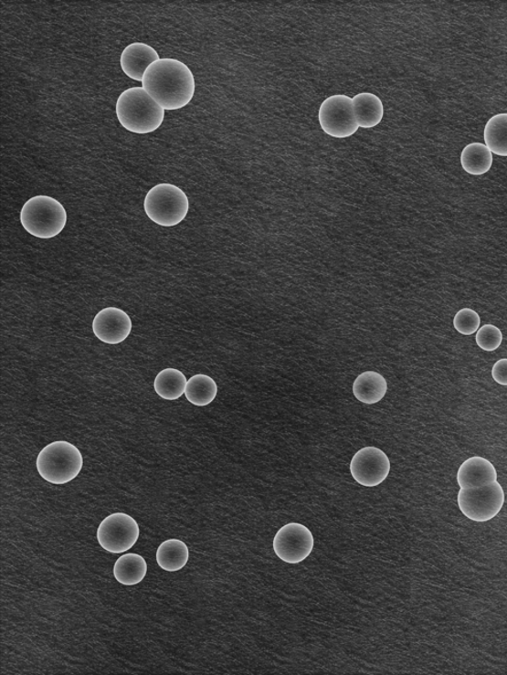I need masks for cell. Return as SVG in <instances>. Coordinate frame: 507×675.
I'll return each mask as SVG.
<instances>
[{"label": "cell", "mask_w": 507, "mask_h": 675, "mask_svg": "<svg viewBox=\"0 0 507 675\" xmlns=\"http://www.w3.org/2000/svg\"><path fill=\"white\" fill-rule=\"evenodd\" d=\"M483 138L491 153L507 156V113L491 117L486 124Z\"/></svg>", "instance_id": "obj_21"}, {"label": "cell", "mask_w": 507, "mask_h": 675, "mask_svg": "<svg viewBox=\"0 0 507 675\" xmlns=\"http://www.w3.org/2000/svg\"><path fill=\"white\" fill-rule=\"evenodd\" d=\"M189 548L182 540L170 539L163 543L157 551L159 566L168 572L182 570L189 561Z\"/></svg>", "instance_id": "obj_17"}, {"label": "cell", "mask_w": 507, "mask_h": 675, "mask_svg": "<svg viewBox=\"0 0 507 675\" xmlns=\"http://www.w3.org/2000/svg\"><path fill=\"white\" fill-rule=\"evenodd\" d=\"M454 327L459 333L472 335L479 332L481 317L477 311L471 309H463L457 312L454 319Z\"/></svg>", "instance_id": "obj_23"}, {"label": "cell", "mask_w": 507, "mask_h": 675, "mask_svg": "<svg viewBox=\"0 0 507 675\" xmlns=\"http://www.w3.org/2000/svg\"><path fill=\"white\" fill-rule=\"evenodd\" d=\"M461 163L468 174L480 176L486 174L492 167L493 153L486 144H468L461 154Z\"/></svg>", "instance_id": "obj_18"}, {"label": "cell", "mask_w": 507, "mask_h": 675, "mask_svg": "<svg viewBox=\"0 0 507 675\" xmlns=\"http://www.w3.org/2000/svg\"><path fill=\"white\" fill-rule=\"evenodd\" d=\"M355 119L358 127L372 129L377 127L384 119L385 107L375 94L363 92L354 98Z\"/></svg>", "instance_id": "obj_14"}, {"label": "cell", "mask_w": 507, "mask_h": 675, "mask_svg": "<svg viewBox=\"0 0 507 675\" xmlns=\"http://www.w3.org/2000/svg\"><path fill=\"white\" fill-rule=\"evenodd\" d=\"M92 331L100 341L119 344L128 339L132 332V320L122 310L107 308L93 319Z\"/></svg>", "instance_id": "obj_11"}, {"label": "cell", "mask_w": 507, "mask_h": 675, "mask_svg": "<svg viewBox=\"0 0 507 675\" xmlns=\"http://www.w3.org/2000/svg\"><path fill=\"white\" fill-rule=\"evenodd\" d=\"M217 395V385L206 374L193 375L186 384L185 396L189 402L197 406L212 404Z\"/></svg>", "instance_id": "obj_20"}, {"label": "cell", "mask_w": 507, "mask_h": 675, "mask_svg": "<svg viewBox=\"0 0 507 675\" xmlns=\"http://www.w3.org/2000/svg\"><path fill=\"white\" fill-rule=\"evenodd\" d=\"M492 376L499 385L507 386V359L497 361L492 368Z\"/></svg>", "instance_id": "obj_24"}, {"label": "cell", "mask_w": 507, "mask_h": 675, "mask_svg": "<svg viewBox=\"0 0 507 675\" xmlns=\"http://www.w3.org/2000/svg\"><path fill=\"white\" fill-rule=\"evenodd\" d=\"M504 501V490L498 481L480 489H461L458 493L459 510L475 522L493 520L502 512Z\"/></svg>", "instance_id": "obj_6"}, {"label": "cell", "mask_w": 507, "mask_h": 675, "mask_svg": "<svg viewBox=\"0 0 507 675\" xmlns=\"http://www.w3.org/2000/svg\"><path fill=\"white\" fill-rule=\"evenodd\" d=\"M386 394L387 382L379 373H363L354 383V395L363 404H377L384 399Z\"/></svg>", "instance_id": "obj_15"}, {"label": "cell", "mask_w": 507, "mask_h": 675, "mask_svg": "<svg viewBox=\"0 0 507 675\" xmlns=\"http://www.w3.org/2000/svg\"><path fill=\"white\" fill-rule=\"evenodd\" d=\"M159 59L158 52L150 45L132 43L122 51L121 66L131 79L143 82L147 69Z\"/></svg>", "instance_id": "obj_13"}, {"label": "cell", "mask_w": 507, "mask_h": 675, "mask_svg": "<svg viewBox=\"0 0 507 675\" xmlns=\"http://www.w3.org/2000/svg\"><path fill=\"white\" fill-rule=\"evenodd\" d=\"M497 470L490 460L473 457L459 467L457 481L462 490L480 489L497 481Z\"/></svg>", "instance_id": "obj_12"}, {"label": "cell", "mask_w": 507, "mask_h": 675, "mask_svg": "<svg viewBox=\"0 0 507 675\" xmlns=\"http://www.w3.org/2000/svg\"><path fill=\"white\" fill-rule=\"evenodd\" d=\"M117 119L124 129L134 133L157 131L165 119V110L143 88L124 90L116 103Z\"/></svg>", "instance_id": "obj_2"}, {"label": "cell", "mask_w": 507, "mask_h": 675, "mask_svg": "<svg viewBox=\"0 0 507 675\" xmlns=\"http://www.w3.org/2000/svg\"><path fill=\"white\" fill-rule=\"evenodd\" d=\"M318 119L322 131L333 138H349L360 129L355 119L354 99L343 94L326 99L319 109Z\"/></svg>", "instance_id": "obj_7"}, {"label": "cell", "mask_w": 507, "mask_h": 675, "mask_svg": "<svg viewBox=\"0 0 507 675\" xmlns=\"http://www.w3.org/2000/svg\"><path fill=\"white\" fill-rule=\"evenodd\" d=\"M190 203L181 188L174 185L160 184L147 193L144 210L157 225L174 227L181 224L188 215Z\"/></svg>", "instance_id": "obj_5"}, {"label": "cell", "mask_w": 507, "mask_h": 675, "mask_svg": "<svg viewBox=\"0 0 507 675\" xmlns=\"http://www.w3.org/2000/svg\"><path fill=\"white\" fill-rule=\"evenodd\" d=\"M113 573L120 584L128 586L136 585L146 576L147 564L140 554H123L116 561Z\"/></svg>", "instance_id": "obj_16"}, {"label": "cell", "mask_w": 507, "mask_h": 675, "mask_svg": "<svg viewBox=\"0 0 507 675\" xmlns=\"http://www.w3.org/2000/svg\"><path fill=\"white\" fill-rule=\"evenodd\" d=\"M143 88L164 110H178L190 104L196 85L192 70L184 62L160 58L147 69Z\"/></svg>", "instance_id": "obj_1"}, {"label": "cell", "mask_w": 507, "mask_h": 675, "mask_svg": "<svg viewBox=\"0 0 507 675\" xmlns=\"http://www.w3.org/2000/svg\"><path fill=\"white\" fill-rule=\"evenodd\" d=\"M313 533L303 524L291 522L280 528L274 539L276 554L288 564H300L313 552Z\"/></svg>", "instance_id": "obj_9"}, {"label": "cell", "mask_w": 507, "mask_h": 675, "mask_svg": "<svg viewBox=\"0 0 507 675\" xmlns=\"http://www.w3.org/2000/svg\"><path fill=\"white\" fill-rule=\"evenodd\" d=\"M186 384L188 380L181 371L166 368L155 378L154 390L163 399L176 400L185 395Z\"/></svg>", "instance_id": "obj_19"}, {"label": "cell", "mask_w": 507, "mask_h": 675, "mask_svg": "<svg viewBox=\"0 0 507 675\" xmlns=\"http://www.w3.org/2000/svg\"><path fill=\"white\" fill-rule=\"evenodd\" d=\"M20 221L33 237L50 239L65 229L67 211L62 204L48 195H36L22 207Z\"/></svg>", "instance_id": "obj_3"}, {"label": "cell", "mask_w": 507, "mask_h": 675, "mask_svg": "<svg viewBox=\"0 0 507 675\" xmlns=\"http://www.w3.org/2000/svg\"><path fill=\"white\" fill-rule=\"evenodd\" d=\"M139 533V525L134 518L126 513H113L100 522L97 537L106 552L123 554L136 544Z\"/></svg>", "instance_id": "obj_8"}, {"label": "cell", "mask_w": 507, "mask_h": 675, "mask_svg": "<svg viewBox=\"0 0 507 675\" xmlns=\"http://www.w3.org/2000/svg\"><path fill=\"white\" fill-rule=\"evenodd\" d=\"M350 472L358 484L375 488L385 482L391 472V461L376 447H364L354 454L350 462Z\"/></svg>", "instance_id": "obj_10"}, {"label": "cell", "mask_w": 507, "mask_h": 675, "mask_svg": "<svg viewBox=\"0 0 507 675\" xmlns=\"http://www.w3.org/2000/svg\"><path fill=\"white\" fill-rule=\"evenodd\" d=\"M475 341L483 351L493 352L501 347L503 335L501 329L495 325L487 324L479 329Z\"/></svg>", "instance_id": "obj_22"}, {"label": "cell", "mask_w": 507, "mask_h": 675, "mask_svg": "<svg viewBox=\"0 0 507 675\" xmlns=\"http://www.w3.org/2000/svg\"><path fill=\"white\" fill-rule=\"evenodd\" d=\"M82 468L81 452L75 445L66 441L47 445L37 459L38 474L52 484L62 485L73 481Z\"/></svg>", "instance_id": "obj_4"}]
</instances>
